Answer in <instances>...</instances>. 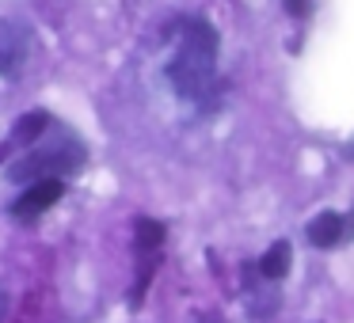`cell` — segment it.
<instances>
[{
	"label": "cell",
	"instance_id": "cell-1",
	"mask_svg": "<svg viewBox=\"0 0 354 323\" xmlns=\"http://www.w3.org/2000/svg\"><path fill=\"white\" fill-rule=\"evenodd\" d=\"M168 80L179 99L206 103L217 92V31L206 19H183L176 54L168 61Z\"/></svg>",
	"mask_w": 354,
	"mask_h": 323
},
{
	"label": "cell",
	"instance_id": "cell-2",
	"mask_svg": "<svg viewBox=\"0 0 354 323\" xmlns=\"http://www.w3.org/2000/svg\"><path fill=\"white\" fill-rule=\"evenodd\" d=\"M88 160V148L73 137L69 130L62 126H50V133L31 145L16 164L8 168V179L12 183H39V179H65L73 171H80Z\"/></svg>",
	"mask_w": 354,
	"mask_h": 323
},
{
	"label": "cell",
	"instance_id": "cell-3",
	"mask_svg": "<svg viewBox=\"0 0 354 323\" xmlns=\"http://www.w3.org/2000/svg\"><path fill=\"white\" fill-rule=\"evenodd\" d=\"M164 224L153 221V217H138V224H133V251H138V282H133V297L130 304L138 308L141 297H145L149 282H153L156 266H160V251H164Z\"/></svg>",
	"mask_w": 354,
	"mask_h": 323
},
{
	"label": "cell",
	"instance_id": "cell-4",
	"mask_svg": "<svg viewBox=\"0 0 354 323\" xmlns=\"http://www.w3.org/2000/svg\"><path fill=\"white\" fill-rule=\"evenodd\" d=\"M62 194H65V179H39V183H27L24 194L8 206V213L16 217V221L31 224V221H39L50 206H57Z\"/></svg>",
	"mask_w": 354,
	"mask_h": 323
},
{
	"label": "cell",
	"instance_id": "cell-5",
	"mask_svg": "<svg viewBox=\"0 0 354 323\" xmlns=\"http://www.w3.org/2000/svg\"><path fill=\"white\" fill-rule=\"evenodd\" d=\"M27 46H31L27 27H19L16 19H0V77H8L24 65Z\"/></svg>",
	"mask_w": 354,
	"mask_h": 323
},
{
	"label": "cell",
	"instance_id": "cell-6",
	"mask_svg": "<svg viewBox=\"0 0 354 323\" xmlns=\"http://www.w3.org/2000/svg\"><path fill=\"white\" fill-rule=\"evenodd\" d=\"M50 126H54V118H50L46 110H31V115H24L16 126H12V133H8V148H31V145H39V141L50 133Z\"/></svg>",
	"mask_w": 354,
	"mask_h": 323
},
{
	"label": "cell",
	"instance_id": "cell-7",
	"mask_svg": "<svg viewBox=\"0 0 354 323\" xmlns=\"http://www.w3.org/2000/svg\"><path fill=\"white\" fill-rule=\"evenodd\" d=\"M346 217L343 213H335V209H324L320 217H313V224H308V244L313 247H335L339 239H346Z\"/></svg>",
	"mask_w": 354,
	"mask_h": 323
},
{
	"label": "cell",
	"instance_id": "cell-8",
	"mask_svg": "<svg viewBox=\"0 0 354 323\" xmlns=\"http://www.w3.org/2000/svg\"><path fill=\"white\" fill-rule=\"evenodd\" d=\"M290 262H293L290 244H286V239H278V244H270V251L259 259V274L267 277V282H282L286 270H290Z\"/></svg>",
	"mask_w": 354,
	"mask_h": 323
},
{
	"label": "cell",
	"instance_id": "cell-9",
	"mask_svg": "<svg viewBox=\"0 0 354 323\" xmlns=\"http://www.w3.org/2000/svg\"><path fill=\"white\" fill-rule=\"evenodd\" d=\"M286 8H290V16H305V12H308V0H286Z\"/></svg>",
	"mask_w": 354,
	"mask_h": 323
},
{
	"label": "cell",
	"instance_id": "cell-10",
	"mask_svg": "<svg viewBox=\"0 0 354 323\" xmlns=\"http://www.w3.org/2000/svg\"><path fill=\"white\" fill-rule=\"evenodd\" d=\"M4 315H8V293H4V285H0V323H4Z\"/></svg>",
	"mask_w": 354,
	"mask_h": 323
}]
</instances>
